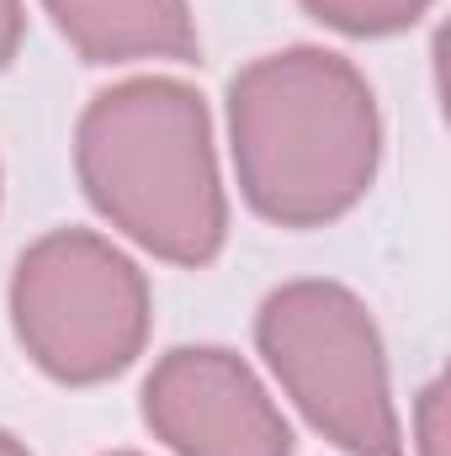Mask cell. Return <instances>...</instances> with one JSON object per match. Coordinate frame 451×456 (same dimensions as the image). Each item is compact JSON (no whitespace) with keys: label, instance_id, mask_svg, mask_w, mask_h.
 Here are the masks:
<instances>
[{"label":"cell","instance_id":"cell-1","mask_svg":"<svg viewBox=\"0 0 451 456\" xmlns=\"http://www.w3.org/2000/svg\"><path fill=\"white\" fill-rule=\"evenodd\" d=\"M224 127L239 202L287 233L350 218L372 197L388 149L372 80L319 43H287L234 69Z\"/></svg>","mask_w":451,"mask_h":456},{"label":"cell","instance_id":"cell-4","mask_svg":"<svg viewBox=\"0 0 451 456\" xmlns=\"http://www.w3.org/2000/svg\"><path fill=\"white\" fill-rule=\"evenodd\" d=\"M21 355L59 387H102L138 366L154 335L149 271L102 228L37 233L5 287Z\"/></svg>","mask_w":451,"mask_h":456},{"label":"cell","instance_id":"cell-8","mask_svg":"<svg viewBox=\"0 0 451 456\" xmlns=\"http://www.w3.org/2000/svg\"><path fill=\"white\" fill-rule=\"evenodd\" d=\"M404 456H447V382H441V377H430V382L414 393Z\"/></svg>","mask_w":451,"mask_h":456},{"label":"cell","instance_id":"cell-5","mask_svg":"<svg viewBox=\"0 0 451 456\" xmlns=\"http://www.w3.org/2000/svg\"><path fill=\"white\" fill-rule=\"evenodd\" d=\"M144 430L170 456H292L298 436L266 377L228 345H170L138 387Z\"/></svg>","mask_w":451,"mask_h":456},{"label":"cell","instance_id":"cell-10","mask_svg":"<svg viewBox=\"0 0 451 456\" xmlns=\"http://www.w3.org/2000/svg\"><path fill=\"white\" fill-rule=\"evenodd\" d=\"M0 456H32V446H27L21 436H11V430L0 425Z\"/></svg>","mask_w":451,"mask_h":456},{"label":"cell","instance_id":"cell-6","mask_svg":"<svg viewBox=\"0 0 451 456\" xmlns=\"http://www.w3.org/2000/svg\"><path fill=\"white\" fill-rule=\"evenodd\" d=\"M43 11L70 53L91 69L202 59L192 0H43Z\"/></svg>","mask_w":451,"mask_h":456},{"label":"cell","instance_id":"cell-7","mask_svg":"<svg viewBox=\"0 0 451 456\" xmlns=\"http://www.w3.org/2000/svg\"><path fill=\"white\" fill-rule=\"evenodd\" d=\"M298 5L340 37H398L436 11V0H298Z\"/></svg>","mask_w":451,"mask_h":456},{"label":"cell","instance_id":"cell-11","mask_svg":"<svg viewBox=\"0 0 451 456\" xmlns=\"http://www.w3.org/2000/svg\"><path fill=\"white\" fill-rule=\"evenodd\" d=\"M102 456H144V452H127V446H122V452H102Z\"/></svg>","mask_w":451,"mask_h":456},{"label":"cell","instance_id":"cell-3","mask_svg":"<svg viewBox=\"0 0 451 456\" xmlns=\"http://www.w3.org/2000/svg\"><path fill=\"white\" fill-rule=\"evenodd\" d=\"M255 350L282 398L340 456H404L388 345L361 292L335 276L271 287L255 308Z\"/></svg>","mask_w":451,"mask_h":456},{"label":"cell","instance_id":"cell-2","mask_svg":"<svg viewBox=\"0 0 451 456\" xmlns=\"http://www.w3.org/2000/svg\"><path fill=\"white\" fill-rule=\"evenodd\" d=\"M75 181L133 249L208 271L228 249V181L208 96L181 75H127L75 117Z\"/></svg>","mask_w":451,"mask_h":456},{"label":"cell","instance_id":"cell-9","mask_svg":"<svg viewBox=\"0 0 451 456\" xmlns=\"http://www.w3.org/2000/svg\"><path fill=\"white\" fill-rule=\"evenodd\" d=\"M27 43V0H0V69L16 64Z\"/></svg>","mask_w":451,"mask_h":456},{"label":"cell","instance_id":"cell-12","mask_svg":"<svg viewBox=\"0 0 451 456\" xmlns=\"http://www.w3.org/2000/svg\"><path fill=\"white\" fill-rule=\"evenodd\" d=\"M0 202H5V170H0Z\"/></svg>","mask_w":451,"mask_h":456}]
</instances>
